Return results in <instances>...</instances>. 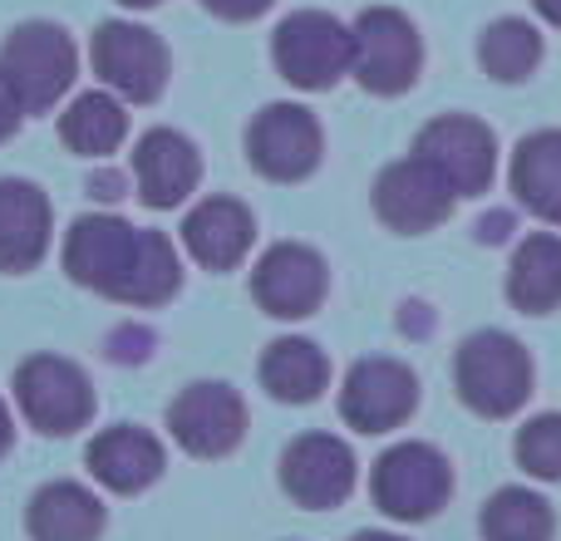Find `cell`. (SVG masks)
<instances>
[{
	"instance_id": "cell-1",
	"label": "cell",
	"mask_w": 561,
	"mask_h": 541,
	"mask_svg": "<svg viewBox=\"0 0 561 541\" xmlns=\"http://www.w3.org/2000/svg\"><path fill=\"white\" fill-rule=\"evenodd\" d=\"M0 74H5L10 94L30 114H49L65 104L79 74V49L75 35L55 20H20L5 39H0Z\"/></svg>"
},
{
	"instance_id": "cell-2",
	"label": "cell",
	"mask_w": 561,
	"mask_h": 541,
	"mask_svg": "<svg viewBox=\"0 0 561 541\" xmlns=\"http://www.w3.org/2000/svg\"><path fill=\"white\" fill-rule=\"evenodd\" d=\"M454 389L478 418H513L533 394V355L507 330H478L454 355Z\"/></svg>"
},
{
	"instance_id": "cell-3",
	"label": "cell",
	"mask_w": 561,
	"mask_h": 541,
	"mask_svg": "<svg viewBox=\"0 0 561 541\" xmlns=\"http://www.w3.org/2000/svg\"><path fill=\"white\" fill-rule=\"evenodd\" d=\"M369 497L389 522H428L448 507L454 497V468L424 438H404L389 444L369 468Z\"/></svg>"
},
{
	"instance_id": "cell-4",
	"label": "cell",
	"mask_w": 561,
	"mask_h": 541,
	"mask_svg": "<svg viewBox=\"0 0 561 541\" xmlns=\"http://www.w3.org/2000/svg\"><path fill=\"white\" fill-rule=\"evenodd\" d=\"M424 69V39L414 20L394 5H369L350 25V74L359 79L365 94L394 99L419 84Z\"/></svg>"
},
{
	"instance_id": "cell-5",
	"label": "cell",
	"mask_w": 561,
	"mask_h": 541,
	"mask_svg": "<svg viewBox=\"0 0 561 541\" xmlns=\"http://www.w3.org/2000/svg\"><path fill=\"white\" fill-rule=\"evenodd\" d=\"M15 408L35 434L69 438L94 424V379L65 355H30L15 369Z\"/></svg>"
},
{
	"instance_id": "cell-6",
	"label": "cell",
	"mask_w": 561,
	"mask_h": 541,
	"mask_svg": "<svg viewBox=\"0 0 561 541\" xmlns=\"http://www.w3.org/2000/svg\"><path fill=\"white\" fill-rule=\"evenodd\" d=\"M272 65L300 94H325L350 74V25L330 10H290L272 35Z\"/></svg>"
},
{
	"instance_id": "cell-7",
	"label": "cell",
	"mask_w": 561,
	"mask_h": 541,
	"mask_svg": "<svg viewBox=\"0 0 561 541\" xmlns=\"http://www.w3.org/2000/svg\"><path fill=\"white\" fill-rule=\"evenodd\" d=\"M89 65L94 79L118 94L124 104H153L163 99L168 74H173V55L168 45L138 20H104L89 39Z\"/></svg>"
},
{
	"instance_id": "cell-8",
	"label": "cell",
	"mask_w": 561,
	"mask_h": 541,
	"mask_svg": "<svg viewBox=\"0 0 561 541\" xmlns=\"http://www.w3.org/2000/svg\"><path fill=\"white\" fill-rule=\"evenodd\" d=\"M414 158L438 173L454 197H483L497 177V138L473 114H438L419 128Z\"/></svg>"
},
{
	"instance_id": "cell-9",
	"label": "cell",
	"mask_w": 561,
	"mask_h": 541,
	"mask_svg": "<svg viewBox=\"0 0 561 541\" xmlns=\"http://www.w3.org/2000/svg\"><path fill=\"white\" fill-rule=\"evenodd\" d=\"M247 399L222 379H197L168 404V438L197 463H217V458L237 453L247 438Z\"/></svg>"
},
{
	"instance_id": "cell-10",
	"label": "cell",
	"mask_w": 561,
	"mask_h": 541,
	"mask_svg": "<svg viewBox=\"0 0 561 541\" xmlns=\"http://www.w3.org/2000/svg\"><path fill=\"white\" fill-rule=\"evenodd\" d=\"M320 153H325L320 118L300 104H266L247 124V163L266 183H306L320 168Z\"/></svg>"
},
{
	"instance_id": "cell-11",
	"label": "cell",
	"mask_w": 561,
	"mask_h": 541,
	"mask_svg": "<svg viewBox=\"0 0 561 541\" xmlns=\"http://www.w3.org/2000/svg\"><path fill=\"white\" fill-rule=\"evenodd\" d=\"M419 408V375L404 359L369 355L355 359L340 384V418L355 434H394Z\"/></svg>"
},
{
	"instance_id": "cell-12",
	"label": "cell",
	"mask_w": 561,
	"mask_h": 541,
	"mask_svg": "<svg viewBox=\"0 0 561 541\" xmlns=\"http://www.w3.org/2000/svg\"><path fill=\"white\" fill-rule=\"evenodd\" d=\"M355 448L335 434H300L280 453V493L306 513H330L355 493Z\"/></svg>"
},
{
	"instance_id": "cell-13",
	"label": "cell",
	"mask_w": 561,
	"mask_h": 541,
	"mask_svg": "<svg viewBox=\"0 0 561 541\" xmlns=\"http://www.w3.org/2000/svg\"><path fill=\"white\" fill-rule=\"evenodd\" d=\"M330 266L316 246L306 242H276L256 256L252 266V300L272 320H306L325 306Z\"/></svg>"
},
{
	"instance_id": "cell-14",
	"label": "cell",
	"mask_w": 561,
	"mask_h": 541,
	"mask_svg": "<svg viewBox=\"0 0 561 541\" xmlns=\"http://www.w3.org/2000/svg\"><path fill=\"white\" fill-rule=\"evenodd\" d=\"M138 232L144 227L124 222V217L114 212H84L75 217V227L65 232V276L75 280V286L94 290V296L114 300L118 280L128 276V262H134L138 252Z\"/></svg>"
},
{
	"instance_id": "cell-15",
	"label": "cell",
	"mask_w": 561,
	"mask_h": 541,
	"mask_svg": "<svg viewBox=\"0 0 561 541\" xmlns=\"http://www.w3.org/2000/svg\"><path fill=\"white\" fill-rule=\"evenodd\" d=\"M369 203H375V217L389 227V232L424 237V232H434V227L448 222V212H454L458 197L448 193L444 183H438L434 168L419 163V158L409 153V158L389 163L385 173L375 177V193H369Z\"/></svg>"
},
{
	"instance_id": "cell-16",
	"label": "cell",
	"mask_w": 561,
	"mask_h": 541,
	"mask_svg": "<svg viewBox=\"0 0 561 541\" xmlns=\"http://www.w3.org/2000/svg\"><path fill=\"white\" fill-rule=\"evenodd\" d=\"M134 187L138 197H144V207H153V212H173V207H183L187 197L197 193V183H203V153H197V143L187 134H178V128H148L144 138L134 143Z\"/></svg>"
},
{
	"instance_id": "cell-17",
	"label": "cell",
	"mask_w": 561,
	"mask_h": 541,
	"mask_svg": "<svg viewBox=\"0 0 561 541\" xmlns=\"http://www.w3.org/2000/svg\"><path fill=\"white\" fill-rule=\"evenodd\" d=\"M84 468L104 493L114 497H138L144 487H153L168 468V453L144 424H114L104 434L89 438Z\"/></svg>"
},
{
	"instance_id": "cell-18",
	"label": "cell",
	"mask_w": 561,
	"mask_h": 541,
	"mask_svg": "<svg viewBox=\"0 0 561 541\" xmlns=\"http://www.w3.org/2000/svg\"><path fill=\"white\" fill-rule=\"evenodd\" d=\"M55 207L30 177H0V276H25L45 262Z\"/></svg>"
},
{
	"instance_id": "cell-19",
	"label": "cell",
	"mask_w": 561,
	"mask_h": 541,
	"mask_svg": "<svg viewBox=\"0 0 561 541\" xmlns=\"http://www.w3.org/2000/svg\"><path fill=\"white\" fill-rule=\"evenodd\" d=\"M178 232H183V252L203 270H237L252 256L256 217L242 197H203Z\"/></svg>"
},
{
	"instance_id": "cell-20",
	"label": "cell",
	"mask_w": 561,
	"mask_h": 541,
	"mask_svg": "<svg viewBox=\"0 0 561 541\" xmlns=\"http://www.w3.org/2000/svg\"><path fill=\"white\" fill-rule=\"evenodd\" d=\"M108 527V513L84 483H45L25 507L30 541H99Z\"/></svg>"
},
{
	"instance_id": "cell-21",
	"label": "cell",
	"mask_w": 561,
	"mask_h": 541,
	"mask_svg": "<svg viewBox=\"0 0 561 541\" xmlns=\"http://www.w3.org/2000/svg\"><path fill=\"white\" fill-rule=\"evenodd\" d=\"M256 379L276 404H316L330 389V359L316 339L306 335H286L272 339L256 359Z\"/></svg>"
},
{
	"instance_id": "cell-22",
	"label": "cell",
	"mask_w": 561,
	"mask_h": 541,
	"mask_svg": "<svg viewBox=\"0 0 561 541\" xmlns=\"http://www.w3.org/2000/svg\"><path fill=\"white\" fill-rule=\"evenodd\" d=\"M517 203L547 227H561V128L527 134L513 148V168H507Z\"/></svg>"
},
{
	"instance_id": "cell-23",
	"label": "cell",
	"mask_w": 561,
	"mask_h": 541,
	"mask_svg": "<svg viewBox=\"0 0 561 541\" xmlns=\"http://www.w3.org/2000/svg\"><path fill=\"white\" fill-rule=\"evenodd\" d=\"M128 138V104L108 89H89L75 94L59 114V143L75 158H114Z\"/></svg>"
},
{
	"instance_id": "cell-24",
	"label": "cell",
	"mask_w": 561,
	"mask_h": 541,
	"mask_svg": "<svg viewBox=\"0 0 561 541\" xmlns=\"http://www.w3.org/2000/svg\"><path fill=\"white\" fill-rule=\"evenodd\" d=\"M507 300L523 315H552L561 306V237L527 232L507 262Z\"/></svg>"
},
{
	"instance_id": "cell-25",
	"label": "cell",
	"mask_w": 561,
	"mask_h": 541,
	"mask_svg": "<svg viewBox=\"0 0 561 541\" xmlns=\"http://www.w3.org/2000/svg\"><path fill=\"white\" fill-rule=\"evenodd\" d=\"M183 290V262H178V246L163 232H138V252L128 262V276L118 280L114 300L134 310H158Z\"/></svg>"
},
{
	"instance_id": "cell-26",
	"label": "cell",
	"mask_w": 561,
	"mask_h": 541,
	"mask_svg": "<svg viewBox=\"0 0 561 541\" xmlns=\"http://www.w3.org/2000/svg\"><path fill=\"white\" fill-rule=\"evenodd\" d=\"M478 532L483 541H552L557 517L552 503L533 487H497L478 513Z\"/></svg>"
},
{
	"instance_id": "cell-27",
	"label": "cell",
	"mask_w": 561,
	"mask_h": 541,
	"mask_svg": "<svg viewBox=\"0 0 561 541\" xmlns=\"http://www.w3.org/2000/svg\"><path fill=\"white\" fill-rule=\"evenodd\" d=\"M478 65L497 79V84H523L537 74L542 65V35H537L533 20L503 15L478 35Z\"/></svg>"
},
{
	"instance_id": "cell-28",
	"label": "cell",
	"mask_w": 561,
	"mask_h": 541,
	"mask_svg": "<svg viewBox=\"0 0 561 541\" xmlns=\"http://www.w3.org/2000/svg\"><path fill=\"white\" fill-rule=\"evenodd\" d=\"M513 458L533 483H561V414H533L513 438Z\"/></svg>"
},
{
	"instance_id": "cell-29",
	"label": "cell",
	"mask_w": 561,
	"mask_h": 541,
	"mask_svg": "<svg viewBox=\"0 0 561 541\" xmlns=\"http://www.w3.org/2000/svg\"><path fill=\"white\" fill-rule=\"evenodd\" d=\"M207 15L227 20V25H247V20H262L272 10V0H197Z\"/></svg>"
},
{
	"instance_id": "cell-30",
	"label": "cell",
	"mask_w": 561,
	"mask_h": 541,
	"mask_svg": "<svg viewBox=\"0 0 561 541\" xmlns=\"http://www.w3.org/2000/svg\"><path fill=\"white\" fill-rule=\"evenodd\" d=\"M20 124H25V108H20V99L10 94L5 74H0V143H10L20 134Z\"/></svg>"
},
{
	"instance_id": "cell-31",
	"label": "cell",
	"mask_w": 561,
	"mask_h": 541,
	"mask_svg": "<svg viewBox=\"0 0 561 541\" xmlns=\"http://www.w3.org/2000/svg\"><path fill=\"white\" fill-rule=\"evenodd\" d=\"M89 197H99V203H118V197H124V177L118 173H94L89 177Z\"/></svg>"
},
{
	"instance_id": "cell-32",
	"label": "cell",
	"mask_w": 561,
	"mask_h": 541,
	"mask_svg": "<svg viewBox=\"0 0 561 541\" xmlns=\"http://www.w3.org/2000/svg\"><path fill=\"white\" fill-rule=\"evenodd\" d=\"M15 448V418H10V408H5V399H0V458Z\"/></svg>"
},
{
	"instance_id": "cell-33",
	"label": "cell",
	"mask_w": 561,
	"mask_h": 541,
	"mask_svg": "<svg viewBox=\"0 0 561 541\" xmlns=\"http://www.w3.org/2000/svg\"><path fill=\"white\" fill-rule=\"evenodd\" d=\"M533 5H537V15H542L547 25L561 30V0H533Z\"/></svg>"
},
{
	"instance_id": "cell-34",
	"label": "cell",
	"mask_w": 561,
	"mask_h": 541,
	"mask_svg": "<svg viewBox=\"0 0 561 541\" xmlns=\"http://www.w3.org/2000/svg\"><path fill=\"white\" fill-rule=\"evenodd\" d=\"M350 541H409V537H399V532H379V527H369V532H355Z\"/></svg>"
},
{
	"instance_id": "cell-35",
	"label": "cell",
	"mask_w": 561,
	"mask_h": 541,
	"mask_svg": "<svg viewBox=\"0 0 561 541\" xmlns=\"http://www.w3.org/2000/svg\"><path fill=\"white\" fill-rule=\"evenodd\" d=\"M118 5H124V10H158L163 0H118Z\"/></svg>"
}]
</instances>
